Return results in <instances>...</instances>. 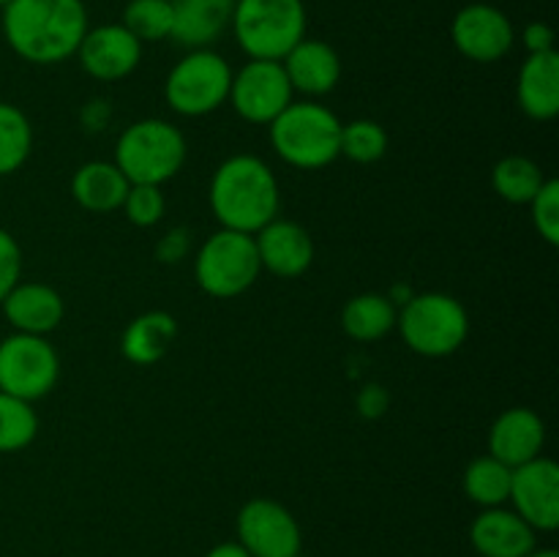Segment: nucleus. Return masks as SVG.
Listing matches in <instances>:
<instances>
[{
  "mask_svg": "<svg viewBox=\"0 0 559 557\" xmlns=\"http://www.w3.org/2000/svg\"><path fill=\"white\" fill-rule=\"evenodd\" d=\"M358 407L364 415H380L385 413L388 396L380 386H366L358 396Z\"/></svg>",
  "mask_w": 559,
  "mask_h": 557,
  "instance_id": "obj_36",
  "label": "nucleus"
},
{
  "mask_svg": "<svg viewBox=\"0 0 559 557\" xmlns=\"http://www.w3.org/2000/svg\"><path fill=\"white\" fill-rule=\"evenodd\" d=\"M396 331L413 353L424 358H448L469 336V315L448 293L409 295L396 315Z\"/></svg>",
  "mask_w": 559,
  "mask_h": 557,
  "instance_id": "obj_6",
  "label": "nucleus"
},
{
  "mask_svg": "<svg viewBox=\"0 0 559 557\" xmlns=\"http://www.w3.org/2000/svg\"><path fill=\"white\" fill-rule=\"evenodd\" d=\"M120 211L126 213V218H129L134 227L151 229L156 227L164 218V213H167V197H164L162 186L131 183Z\"/></svg>",
  "mask_w": 559,
  "mask_h": 557,
  "instance_id": "obj_31",
  "label": "nucleus"
},
{
  "mask_svg": "<svg viewBox=\"0 0 559 557\" xmlns=\"http://www.w3.org/2000/svg\"><path fill=\"white\" fill-rule=\"evenodd\" d=\"M388 153V131L377 120L358 118L342 126V156L355 164H374Z\"/></svg>",
  "mask_w": 559,
  "mask_h": 557,
  "instance_id": "obj_30",
  "label": "nucleus"
},
{
  "mask_svg": "<svg viewBox=\"0 0 559 557\" xmlns=\"http://www.w3.org/2000/svg\"><path fill=\"white\" fill-rule=\"evenodd\" d=\"M469 544L480 557H527L538 549V533L513 508H480L469 524Z\"/></svg>",
  "mask_w": 559,
  "mask_h": 557,
  "instance_id": "obj_16",
  "label": "nucleus"
},
{
  "mask_svg": "<svg viewBox=\"0 0 559 557\" xmlns=\"http://www.w3.org/2000/svg\"><path fill=\"white\" fill-rule=\"evenodd\" d=\"M527 557H559V552L557 549H549V546H546V549H540V546H538V549L530 552Z\"/></svg>",
  "mask_w": 559,
  "mask_h": 557,
  "instance_id": "obj_38",
  "label": "nucleus"
},
{
  "mask_svg": "<svg viewBox=\"0 0 559 557\" xmlns=\"http://www.w3.org/2000/svg\"><path fill=\"white\" fill-rule=\"evenodd\" d=\"M0 306L11 331L33 336H49L66 317L63 295L44 282H20L0 300Z\"/></svg>",
  "mask_w": 559,
  "mask_h": 557,
  "instance_id": "obj_17",
  "label": "nucleus"
},
{
  "mask_svg": "<svg viewBox=\"0 0 559 557\" xmlns=\"http://www.w3.org/2000/svg\"><path fill=\"white\" fill-rule=\"evenodd\" d=\"M546 424L535 410L508 407L489 429V453L508 467H519L544 453Z\"/></svg>",
  "mask_w": 559,
  "mask_h": 557,
  "instance_id": "obj_18",
  "label": "nucleus"
},
{
  "mask_svg": "<svg viewBox=\"0 0 559 557\" xmlns=\"http://www.w3.org/2000/svg\"><path fill=\"white\" fill-rule=\"evenodd\" d=\"M38 435V415L31 402L0 391V453H16Z\"/></svg>",
  "mask_w": 559,
  "mask_h": 557,
  "instance_id": "obj_29",
  "label": "nucleus"
},
{
  "mask_svg": "<svg viewBox=\"0 0 559 557\" xmlns=\"http://www.w3.org/2000/svg\"><path fill=\"white\" fill-rule=\"evenodd\" d=\"M544 183V167L530 156H506L491 169V186L511 205H530V200L538 194Z\"/></svg>",
  "mask_w": 559,
  "mask_h": 557,
  "instance_id": "obj_26",
  "label": "nucleus"
},
{
  "mask_svg": "<svg viewBox=\"0 0 559 557\" xmlns=\"http://www.w3.org/2000/svg\"><path fill=\"white\" fill-rule=\"evenodd\" d=\"M0 27L25 63L58 66L74 58L91 25L82 0H11Z\"/></svg>",
  "mask_w": 559,
  "mask_h": 557,
  "instance_id": "obj_1",
  "label": "nucleus"
},
{
  "mask_svg": "<svg viewBox=\"0 0 559 557\" xmlns=\"http://www.w3.org/2000/svg\"><path fill=\"white\" fill-rule=\"evenodd\" d=\"M11 3V0H0V9H3V5H9Z\"/></svg>",
  "mask_w": 559,
  "mask_h": 557,
  "instance_id": "obj_39",
  "label": "nucleus"
},
{
  "mask_svg": "<svg viewBox=\"0 0 559 557\" xmlns=\"http://www.w3.org/2000/svg\"><path fill=\"white\" fill-rule=\"evenodd\" d=\"M233 66L216 49H189L169 69L164 98L183 118H205L227 104Z\"/></svg>",
  "mask_w": 559,
  "mask_h": 557,
  "instance_id": "obj_8",
  "label": "nucleus"
},
{
  "mask_svg": "<svg viewBox=\"0 0 559 557\" xmlns=\"http://www.w3.org/2000/svg\"><path fill=\"white\" fill-rule=\"evenodd\" d=\"M191 249V233L186 227H173L158 238L156 244V260L164 265H178L189 257Z\"/></svg>",
  "mask_w": 559,
  "mask_h": 557,
  "instance_id": "obj_34",
  "label": "nucleus"
},
{
  "mask_svg": "<svg viewBox=\"0 0 559 557\" xmlns=\"http://www.w3.org/2000/svg\"><path fill=\"white\" fill-rule=\"evenodd\" d=\"M205 557H251V555L238 544V541H222V544L211 546V549L205 552Z\"/></svg>",
  "mask_w": 559,
  "mask_h": 557,
  "instance_id": "obj_37",
  "label": "nucleus"
},
{
  "mask_svg": "<svg viewBox=\"0 0 559 557\" xmlns=\"http://www.w3.org/2000/svg\"><path fill=\"white\" fill-rule=\"evenodd\" d=\"M511 475L513 467L502 464L491 453L473 459L462 475L464 497L480 508L506 506L508 495H511Z\"/></svg>",
  "mask_w": 559,
  "mask_h": 557,
  "instance_id": "obj_25",
  "label": "nucleus"
},
{
  "mask_svg": "<svg viewBox=\"0 0 559 557\" xmlns=\"http://www.w3.org/2000/svg\"><path fill=\"white\" fill-rule=\"evenodd\" d=\"M555 31L546 22H530L522 33V42L527 55H538V52H555Z\"/></svg>",
  "mask_w": 559,
  "mask_h": 557,
  "instance_id": "obj_35",
  "label": "nucleus"
},
{
  "mask_svg": "<svg viewBox=\"0 0 559 557\" xmlns=\"http://www.w3.org/2000/svg\"><path fill=\"white\" fill-rule=\"evenodd\" d=\"M120 25L142 44L173 36V0H129Z\"/></svg>",
  "mask_w": 559,
  "mask_h": 557,
  "instance_id": "obj_28",
  "label": "nucleus"
},
{
  "mask_svg": "<svg viewBox=\"0 0 559 557\" xmlns=\"http://www.w3.org/2000/svg\"><path fill=\"white\" fill-rule=\"evenodd\" d=\"M178 339V320L169 311H142L120 333V353L134 366H153Z\"/></svg>",
  "mask_w": 559,
  "mask_h": 557,
  "instance_id": "obj_23",
  "label": "nucleus"
},
{
  "mask_svg": "<svg viewBox=\"0 0 559 557\" xmlns=\"http://www.w3.org/2000/svg\"><path fill=\"white\" fill-rule=\"evenodd\" d=\"M396 304L382 293H360L344 304L342 328L349 339L360 344L380 342L396 331Z\"/></svg>",
  "mask_w": 559,
  "mask_h": 557,
  "instance_id": "obj_24",
  "label": "nucleus"
},
{
  "mask_svg": "<svg viewBox=\"0 0 559 557\" xmlns=\"http://www.w3.org/2000/svg\"><path fill=\"white\" fill-rule=\"evenodd\" d=\"M60 355L47 336L16 333L0 342V391L38 402L58 388Z\"/></svg>",
  "mask_w": 559,
  "mask_h": 557,
  "instance_id": "obj_9",
  "label": "nucleus"
},
{
  "mask_svg": "<svg viewBox=\"0 0 559 557\" xmlns=\"http://www.w3.org/2000/svg\"><path fill=\"white\" fill-rule=\"evenodd\" d=\"M229 27L249 60H284L306 38L309 14L304 0H235Z\"/></svg>",
  "mask_w": 559,
  "mask_h": 557,
  "instance_id": "obj_5",
  "label": "nucleus"
},
{
  "mask_svg": "<svg viewBox=\"0 0 559 557\" xmlns=\"http://www.w3.org/2000/svg\"><path fill=\"white\" fill-rule=\"evenodd\" d=\"M238 544L251 557H298L304 549V530L298 519L273 497H251L235 519Z\"/></svg>",
  "mask_w": 559,
  "mask_h": 557,
  "instance_id": "obj_11",
  "label": "nucleus"
},
{
  "mask_svg": "<svg viewBox=\"0 0 559 557\" xmlns=\"http://www.w3.org/2000/svg\"><path fill=\"white\" fill-rule=\"evenodd\" d=\"M207 202L224 229L254 235L278 216L282 191L276 173L265 158L254 153H235L213 173Z\"/></svg>",
  "mask_w": 559,
  "mask_h": 557,
  "instance_id": "obj_2",
  "label": "nucleus"
},
{
  "mask_svg": "<svg viewBox=\"0 0 559 557\" xmlns=\"http://www.w3.org/2000/svg\"><path fill=\"white\" fill-rule=\"evenodd\" d=\"M140 38L131 36L120 22L112 25L87 27L80 49L74 58H80L82 71L98 82H120L136 71L142 60Z\"/></svg>",
  "mask_w": 559,
  "mask_h": 557,
  "instance_id": "obj_14",
  "label": "nucleus"
},
{
  "mask_svg": "<svg viewBox=\"0 0 559 557\" xmlns=\"http://www.w3.org/2000/svg\"><path fill=\"white\" fill-rule=\"evenodd\" d=\"M513 511L535 530V533H555L559 528V464L544 457L513 467L511 495Z\"/></svg>",
  "mask_w": 559,
  "mask_h": 557,
  "instance_id": "obj_13",
  "label": "nucleus"
},
{
  "mask_svg": "<svg viewBox=\"0 0 559 557\" xmlns=\"http://www.w3.org/2000/svg\"><path fill=\"white\" fill-rule=\"evenodd\" d=\"M342 126L325 104L300 98L267 126V137L284 164L295 169H322L342 156Z\"/></svg>",
  "mask_w": 559,
  "mask_h": 557,
  "instance_id": "obj_3",
  "label": "nucleus"
},
{
  "mask_svg": "<svg viewBox=\"0 0 559 557\" xmlns=\"http://www.w3.org/2000/svg\"><path fill=\"white\" fill-rule=\"evenodd\" d=\"M257 254L262 271L276 278H298L314 262V238L309 229L289 218H273L271 224L254 233Z\"/></svg>",
  "mask_w": 559,
  "mask_h": 557,
  "instance_id": "obj_15",
  "label": "nucleus"
},
{
  "mask_svg": "<svg viewBox=\"0 0 559 557\" xmlns=\"http://www.w3.org/2000/svg\"><path fill=\"white\" fill-rule=\"evenodd\" d=\"M451 38L459 55L473 63H497L516 44L511 16L491 3H469L453 16Z\"/></svg>",
  "mask_w": 559,
  "mask_h": 557,
  "instance_id": "obj_12",
  "label": "nucleus"
},
{
  "mask_svg": "<svg viewBox=\"0 0 559 557\" xmlns=\"http://www.w3.org/2000/svg\"><path fill=\"white\" fill-rule=\"evenodd\" d=\"M129 178L115 162H85L71 175L69 191L76 205L87 213H115L129 194Z\"/></svg>",
  "mask_w": 559,
  "mask_h": 557,
  "instance_id": "obj_22",
  "label": "nucleus"
},
{
  "mask_svg": "<svg viewBox=\"0 0 559 557\" xmlns=\"http://www.w3.org/2000/svg\"><path fill=\"white\" fill-rule=\"evenodd\" d=\"M287 80L295 93H304L306 98H322L336 91L342 82V58L336 49L320 38H304L295 44L282 60Z\"/></svg>",
  "mask_w": 559,
  "mask_h": 557,
  "instance_id": "obj_19",
  "label": "nucleus"
},
{
  "mask_svg": "<svg viewBox=\"0 0 559 557\" xmlns=\"http://www.w3.org/2000/svg\"><path fill=\"white\" fill-rule=\"evenodd\" d=\"M530 216L535 229L549 246H559V180L546 178L538 194L530 200Z\"/></svg>",
  "mask_w": 559,
  "mask_h": 557,
  "instance_id": "obj_32",
  "label": "nucleus"
},
{
  "mask_svg": "<svg viewBox=\"0 0 559 557\" xmlns=\"http://www.w3.org/2000/svg\"><path fill=\"white\" fill-rule=\"evenodd\" d=\"M186 158L189 142L183 131L164 118H145L120 131L112 162L129 183L164 186L183 169Z\"/></svg>",
  "mask_w": 559,
  "mask_h": 557,
  "instance_id": "obj_4",
  "label": "nucleus"
},
{
  "mask_svg": "<svg viewBox=\"0 0 559 557\" xmlns=\"http://www.w3.org/2000/svg\"><path fill=\"white\" fill-rule=\"evenodd\" d=\"M235 0H173V36L186 49H211L233 22Z\"/></svg>",
  "mask_w": 559,
  "mask_h": 557,
  "instance_id": "obj_20",
  "label": "nucleus"
},
{
  "mask_svg": "<svg viewBox=\"0 0 559 557\" xmlns=\"http://www.w3.org/2000/svg\"><path fill=\"white\" fill-rule=\"evenodd\" d=\"M33 126L20 107L0 102V178L14 175L33 153Z\"/></svg>",
  "mask_w": 559,
  "mask_h": 557,
  "instance_id": "obj_27",
  "label": "nucleus"
},
{
  "mask_svg": "<svg viewBox=\"0 0 559 557\" xmlns=\"http://www.w3.org/2000/svg\"><path fill=\"white\" fill-rule=\"evenodd\" d=\"M22 282V249L9 229L0 227V300Z\"/></svg>",
  "mask_w": 559,
  "mask_h": 557,
  "instance_id": "obj_33",
  "label": "nucleus"
},
{
  "mask_svg": "<svg viewBox=\"0 0 559 557\" xmlns=\"http://www.w3.org/2000/svg\"><path fill=\"white\" fill-rule=\"evenodd\" d=\"M295 91L282 60H249L233 74L227 104L251 126H271L289 104Z\"/></svg>",
  "mask_w": 559,
  "mask_h": 557,
  "instance_id": "obj_10",
  "label": "nucleus"
},
{
  "mask_svg": "<svg viewBox=\"0 0 559 557\" xmlns=\"http://www.w3.org/2000/svg\"><path fill=\"white\" fill-rule=\"evenodd\" d=\"M519 107L533 120H551L559 112V55H527L516 80Z\"/></svg>",
  "mask_w": 559,
  "mask_h": 557,
  "instance_id": "obj_21",
  "label": "nucleus"
},
{
  "mask_svg": "<svg viewBox=\"0 0 559 557\" xmlns=\"http://www.w3.org/2000/svg\"><path fill=\"white\" fill-rule=\"evenodd\" d=\"M262 265L257 254L254 235L216 229L211 238L202 240L194 254V278L200 289L211 298H238L254 287Z\"/></svg>",
  "mask_w": 559,
  "mask_h": 557,
  "instance_id": "obj_7",
  "label": "nucleus"
}]
</instances>
